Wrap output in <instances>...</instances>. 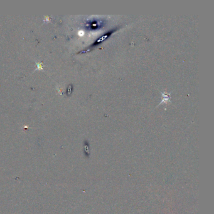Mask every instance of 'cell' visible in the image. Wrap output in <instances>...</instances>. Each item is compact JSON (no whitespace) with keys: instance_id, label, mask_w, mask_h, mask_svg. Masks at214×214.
Here are the masks:
<instances>
[{"instance_id":"obj_1","label":"cell","mask_w":214,"mask_h":214,"mask_svg":"<svg viewBox=\"0 0 214 214\" xmlns=\"http://www.w3.org/2000/svg\"><path fill=\"white\" fill-rule=\"evenodd\" d=\"M119 28L118 27H115L114 28H112L111 29V30H109V31L106 32L104 34H103L102 36H101L100 37L98 38L97 39H96V41L92 43L90 47L87 49V50H85L84 51H80L79 53H82V52H86V51H90L91 50H92L93 49H94L96 47H97V46H98L99 45H100L102 42H103L104 40H106V39H107L109 37H111L113 33L116 32L118 29Z\"/></svg>"},{"instance_id":"obj_2","label":"cell","mask_w":214,"mask_h":214,"mask_svg":"<svg viewBox=\"0 0 214 214\" xmlns=\"http://www.w3.org/2000/svg\"><path fill=\"white\" fill-rule=\"evenodd\" d=\"M161 94L162 96V100L160 103H159V105L161 104L162 103H168L170 102V98H171V92L168 93V92H161Z\"/></svg>"},{"instance_id":"obj_3","label":"cell","mask_w":214,"mask_h":214,"mask_svg":"<svg viewBox=\"0 0 214 214\" xmlns=\"http://www.w3.org/2000/svg\"><path fill=\"white\" fill-rule=\"evenodd\" d=\"M99 25H101L99 22L97 21H95L94 22V21H92L90 23V26L91 27L92 29H93V30H95V29H97L99 28Z\"/></svg>"},{"instance_id":"obj_4","label":"cell","mask_w":214,"mask_h":214,"mask_svg":"<svg viewBox=\"0 0 214 214\" xmlns=\"http://www.w3.org/2000/svg\"><path fill=\"white\" fill-rule=\"evenodd\" d=\"M84 33V32H82V31L80 32V36H82Z\"/></svg>"}]
</instances>
